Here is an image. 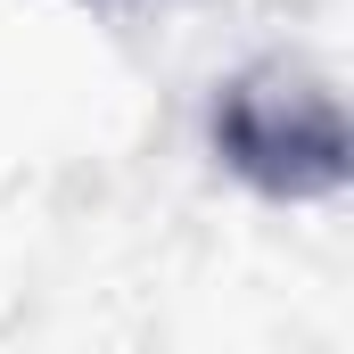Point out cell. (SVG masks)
<instances>
[{"label": "cell", "mask_w": 354, "mask_h": 354, "mask_svg": "<svg viewBox=\"0 0 354 354\" xmlns=\"http://www.w3.org/2000/svg\"><path fill=\"white\" fill-rule=\"evenodd\" d=\"M206 149L231 181H248L272 206H322L346 189V107L338 83L305 58H248L206 99Z\"/></svg>", "instance_id": "cell-1"}, {"label": "cell", "mask_w": 354, "mask_h": 354, "mask_svg": "<svg viewBox=\"0 0 354 354\" xmlns=\"http://www.w3.org/2000/svg\"><path fill=\"white\" fill-rule=\"evenodd\" d=\"M83 8H174V0H83Z\"/></svg>", "instance_id": "cell-2"}]
</instances>
